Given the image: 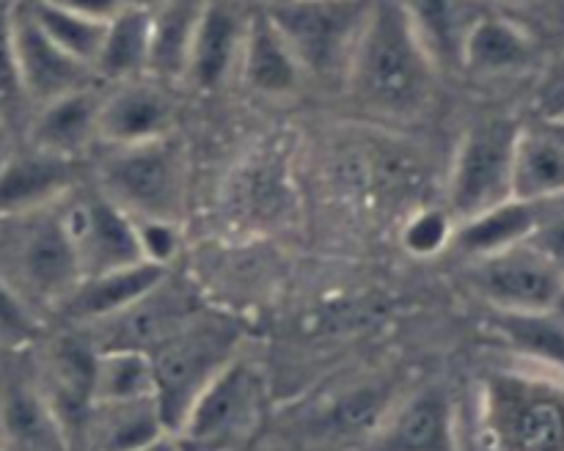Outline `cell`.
Listing matches in <instances>:
<instances>
[{
  "mask_svg": "<svg viewBox=\"0 0 564 451\" xmlns=\"http://www.w3.org/2000/svg\"><path fill=\"white\" fill-rule=\"evenodd\" d=\"M435 72L400 0H372L345 77L350 97L369 113L411 119L427 108Z\"/></svg>",
  "mask_w": 564,
  "mask_h": 451,
  "instance_id": "1",
  "label": "cell"
},
{
  "mask_svg": "<svg viewBox=\"0 0 564 451\" xmlns=\"http://www.w3.org/2000/svg\"><path fill=\"white\" fill-rule=\"evenodd\" d=\"M479 432L490 451H564V372L534 363L485 374Z\"/></svg>",
  "mask_w": 564,
  "mask_h": 451,
  "instance_id": "2",
  "label": "cell"
},
{
  "mask_svg": "<svg viewBox=\"0 0 564 451\" xmlns=\"http://www.w3.org/2000/svg\"><path fill=\"white\" fill-rule=\"evenodd\" d=\"M0 280L28 308H58L80 284L61 201L31 212L0 215Z\"/></svg>",
  "mask_w": 564,
  "mask_h": 451,
  "instance_id": "3",
  "label": "cell"
},
{
  "mask_svg": "<svg viewBox=\"0 0 564 451\" xmlns=\"http://www.w3.org/2000/svg\"><path fill=\"white\" fill-rule=\"evenodd\" d=\"M240 350V328L231 319L198 311L163 344L149 352L154 369V402L169 432L180 427L196 396L229 366Z\"/></svg>",
  "mask_w": 564,
  "mask_h": 451,
  "instance_id": "4",
  "label": "cell"
},
{
  "mask_svg": "<svg viewBox=\"0 0 564 451\" xmlns=\"http://www.w3.org/2000/svg\"><path fill=\"white\" fill-rule=\"evenodd\" d=\"M369 11L372 0H275L268 14L303 75L345 80Z\"/></svg>",
  "mask_w": 564,
  "mask_h": 451,
  "instance_id": "5",
  "label": "cell"
},
{
  "mask_svg": "<svg viewBox=\"0 0 564 451\" xmlns=\"http://www.w3.org/2000/svg\"><path fill=\"white\" fill-rule=\"evenodd\" d=\"M187 187V160L171 135L135 146H110L99 165V193L130 218L180 220Z\"/></svg>",
  "mask_w": 564,
  "mask_h": 451,
  "instance_id": "6",
  "label": "cell"
},
{
  "mask_svg": "<svg viewBox=\"0 0 564 451\" xmlns=\"http://www.w3.org/2000/svg\"><path fill=\"white\" fill-rule=\"evenodd\" d=\"M264 413V380L251 361L237 355L185 413L174 438L182 451H240Z\"/></svg>",
  "mask_w": 564,
  "mask_h": 451,
  "instance_id": "7",
  "label": "cell"
},
{
  "mask_svg": "<svg viewBox=\"0 0 564 451\" xmlns=\"http://www.w3.org/2000/svg\"><path fill=\"white\" fill-rule=\"evenodd\" d=\"M518 130L521 127L516 121L501 116L468 127L455 152L446 187L455 223L510 201Z\"/></svg>",
  "mask_w": 564,
  "mask_h": 451,
  "instance_id": "8",
  "label": "cell"
},
{
  "mask_svg": "<svg viewBox=\"0 0 564 451\" xmlns=\"http://www.w3.org/2000/svg\"><path fill=\"white\" fill-rule=\"evenodd\" d=\"M466 278L501 314H549L564 300V270L529 242L471 258Z\"/></svg>",
  "mask_w": 564,
  "mask_h": 451,
  "instance_id": "9",
  "label": "cell"
},
{
  "mask_svg": "<svg viewBox=\"0 0 564 451\" xmlns=\"http://www.w3.org/2000/svg\"><path fill=\"white\" fill-rule=\"evenodd\" d=\"M61 218L75 248L80 278L143 262L135 220L99 190H72L61 198Z\"/></svg>",
  "mask_w": 564,
  "mask_h": 451,
  "instance_id": "10",
  "label": "cell"
},
{
  "mask_svg": "<svg viewBox=\"0 0 564 451\" xmlns=\"http://www.w3.org/2000/svg\"><path fill=\"white\" fill-rule=\"evenodd\" d=\"M6 33H9L17 88L36 108L50 99L91 86V66L80 64L66 50H61L33 20L25 0H14L6 9Z\"/></svg>",
  "mask_w": 564,
  "mask_h": 451,
  "instance_id": "11",
  "label": "cell"
},
{
  "mask_svg": "<svg viewBox=\"0 0 564 451\" xmlns=\"http://www.w3.org/2000/svg\"><path fill=\"white\" fill-rule=\"evenodd\" d=\"M369 451H460L449 391L427 385L391 405L369 432Z\"/></svg>",
  "mask_w": 564,
  "mask_h": 451,
  "instance_id": "12",
  "label": "cell"
},
{
  "mask_svg": "<svg viewBox=\"0 0 564 451\" xmlns=\"http://www.w3.org/2000/svg\"><path fill=\"white\" fill-rule=\"evenodd\" d=\"M198 314L196 302L180 286H169V275L154 286L149 295L132 302L116 317L105 322L91 324L97 328V350H110V346H127V350L152 352L154 346L163 344L171 333L191 322Z\"/></svg>",
  "mask_w": 564,
  "mask_h": 451,
  "instance_id": "13",
  "label": "cell"
},
{
  "mask_svg": "<svg viewBox=\"0 0 564 451\" xmlns=\"http://www.w3.org/2000/svg\"><path fill=\"white\" fill-rule=\"evenodd\" d=\"M246 20L248 16H242L226 0H204L182 80L202 91H215L224 86L240 66Z\"/></svg>",
  "mask_w": 564,
  "mask_h": 451,
  "instance_id": "14",
  "label": "cell"
},
{
  "mask_svg": "<svg viewBox=\"0 0 564 451\" xmlns=\"http://www.w3.org/2000/svg\"><path fill=\"white\" fill-rule=\"evenodd\" d=\"M174 105L154 82L124 80L113 94L102 97L99 138L108 146H135L171 135Z\"/></svg>",
  "mask_w": 564,
  "mask_h": 451,
  "instance_id": "15",
  "label": "cell"
},
{
  "mask_svg": "<svg viewBox=\"0 0 564 451\" xmlns=\"http://www.w3.org/2000/svg\"><path fill=\"white\" fill-rule=\"evenodd\" d=\"M75 190V160L31 148L0 165V215L50 207Z\"/></svg>",
  "mask_w": 564,
  "mask_h": 451,
  "instance_id": "16",
  "label": "cell"
},
{
  "mask_svg": "<svg viewBox=\"0 0 564 451\" xmlns=\"http://www.w3.org/2000/svg\"><path fill=\"white\" fill-rule=\"evenodd\" d=\"M237 72L251 91L275 99L292 97L306 77L268 11H257L246 20Z\"/></svg>",
  "mask_w": 564,
  "mask_h": 451,
  "instance_id": "17",
  "label": "cell"
},
{
  "mask_svg": "<svg viewBox=\"0 0 564 451\" xmlns=\"http://www.w3.org/2000/svg\"><path fill=\"white\" fill-rule=\"evenodd\" d=\"M169 275V267H158L149 262H135L130 267L110 270V273L80 278L72 295L61 302V311L83 324H97L116 317L132 302L154 289Z\"/></svg>",
  "mask_w": 564,
  "mask_h": 451,
  "instance_id": "18",
  "label": "cell"
},
{
  "mask_svg": "<svg viewBox=\"0 0 564 451\" xmlns=\"http://www.w3.org/2000/svg\"><path fill=\"white\" fill-rule=\"evenodd\" d=\"M102 97L91 86L39 105L31 124V148L75 160L99 138Z\"/></svg>",
  "mask_w": 564,
  "mask_h": 451,
  "instance_id": "19",
  "label": "cell"
},
{
  "mask_svg": "<svg viewBox=\"0 0 564 451\" xmlns=\"http://www.w3.org/2000/svg\"><path fill=\"white\" fill-rule=\"evenodd\" d=\"M538 55L532 33L499 14H479L463 42L460 69L482 77L516 75L529 69Z\"/></svg>",
  "mask_w": 564,
  "mask_h": 451,
  "instance_id": "20",
  "label": "cell"
},
{
  "mask_svg": "<svg viewBox=\"0 0 564 451\" xmlns=\"http://www.w3.org/2000/svg\"><path fill=\"white\" fill-rule=\"evenodd\" d=\"M564 196V127H521L512 160V198L551 201Z\"/></svg>",
  "mask_w": 564,
  "mask_h": 451,
  "instance_id": "21",
  "label": "cell"
},
{
  "mask_svg": "<svg viewBox=\"0 0 564 451\" xmlns=\"http://www.w3.org/2000/svg\"><path fill=\"white\" fill-rule=\"evenodd\" d=\"M435 69H460L463 42L482 11L477 0H400Z\"/></svg>",
  "mask_w": 564,
  "mask_h": 451,
  "instance_id": "22",
  "label": "cell"
},
{
  "mask_svg": "<svg viewBox=\"0 0 564 451\" xmlns=\"http://www.w3.org/2000/svg\"><path fill=\"white\" fill-rule=\"evenodd\" d=\"M0 443L3 451H69L64 427L42 391L22 383L0 399Z\"/></svg>",
  "mask_w": 564,
  "mask_h": 451,
  "instance_id": "23",
  "label": "cell"
},
{
  "mask_svg": "<svg viewBox=\"0 0 564 451\" xmlns=\"http://www.w3.org/2000/svg\"><path fill=\"white\" fill-rule=\"evenodd\" d=\"M163 416L154 399L91 405L83 424V443L94 451H132L165 435Z\"/></svg>",
  "mask_w": 564,
  "mask_h": 451,
  "instance_id": "24",
  "label": "cell"
},
{
  "mask_svg": "<svg viewBox=\"0 0 564 451\" xmlns=\"http://www.w3.org/2000/svg\"><path fill=\"white\" fill-rule=\"evenodd\" d=\"M538 218L540 201L510 198V201L499 204V207L488 209V212L460 220L455 226L452 245L471 258L490 256V253L507 251V248L527 242L532 237L534 226H538Z\"/></svg>",
  "mask_w": 564,
  "mask_h": 451,
  "instance_id": "25",
  "label": "cell"
},
{
  "mask_svg": "<svg viewBox=\"0 0 564 451\" xmlns=\"http://www.w3.org/2000/svg\"><path fill=\"white\" fill-rule=\"evenodd\" d=\"M204 0H163L152 9V33H149L147 75L163 80L185 77L193 33L202 16Z\"/></svg>",
  "mask_w": 564,
  "mask_h": 451,
  "instance_id": "26",
  "label": "cell"
},
{
  "mask_svg": "<svg viewBox=\"0 0 564 451\" xmlns=\"http://www.w3.org/2000/svg\"><path fill=\"white\" fill-rule=\"evenodd\" d=\"M149 33H152V9L124 6L116 11L105 25L102 44L94 61V75L121 82L147 75Z\"/></svg>",
  "mask_w": 564,
  "mask_h": 451,
  "instance_id": "27",
  "label": "cell"
},
{
  "mask_svg": "<svg viewBox=\"0 0 564 451\" xmlns=\"http://www.w3.org/2000/svg\"><path fill=\"white\" fill-rule=\"evenodd\" d=\"M138 399H154V369L149 352L127 350V346L97 350L94 405Z\"/></svg>",
  "mask_w": 564,
  "mask_h": 451,
  "instance_id": "28",
  "label": "cell"
},
{
  "mask_svg": "<svg viewBox=\"0 0 564 451\" xmlns=\"http://www.w3.org/2000/svg\"><path fill=\"white\" fill-rule=\"evenodd\" d=\"M25 6L33 14V20L39 22V28H42L61 50H66L72 58H77L80 64L91 66L94 69V61H97L108 20L88 16L83 14V11L58 3V0H25Z\"/></svg>",
  "mask_w": 564,
  "mask_h": 451,
  "instance_id": "29",
  "label": "cell"
},
{
  "mask_svg": "<svg viewBox=\"0 0 564 451\" xmlns=\"http://www.w3.org/2000/svg\"><path fill=\"white\" fill-rule=\"evenodd\" d=\"M549 314H501L496 311V330L540 366L564 372V328Z\"/></svg>",
  "mask_w": 564,
  "mask_h": 451,
  "instance_id": "30",
  "label": "cell"
},
{
  "mask_svg": "<svg viewBox=\"0 0 564 451\" xmlns=\"http://www.w3.org/2000/svg\"><path fill=\"white\" fill-rule=\"evenodd\" d=\"M455 218L444 209H419L416 215L405 220L400 231L402 248H405L411 256L427 258L435 253L446 251L452 245V237H455Z\"/></svg>",
  "mask_w": 564,
  "mask_h": 451,
  "instance_id": "31",
  "label": "cell"
},
{
  "mask_svg": "<svg viewBox=\"0 0 564 451\" xmlns=\"http://www.w3.org/2000/svg\"><path fill=\"white\" fill-rule=\"evenodd\" d=\"M135 220V237L138 248H141L143 262L158 264V267H169L171 258L180 251V229L174 220H158V218H132Z\"/></svg>",
  "mask_w": 564,
  "mask_h": 451,
  "instance_id": "32",
  "label": "cell"
},
{
  "mask_svg": "<svg viewBox=\"0 0 564 451\" xmlns=\"http://www.w3.org/2000/svg\"><path fill=\"white\" fill-rule=\"evenodd\" d=\"M527 242L564 270V196L540 201L538 226Z\"/></svg>",
  "mask_w": 564,
  "mask_h": 451,
  "instance_id": "33",
  "label": "cell"
},
{
  "mask_svg": "<svg viewBox=\"0 0 564 451\" xmlns=\"http://www.w3.org/2000/svg\"><path fill=\"white\" fill-rule=\"evenodd\" d=\"M58 3L83 11V14H88V16H97V20H110L116 11L124 9V3H121V0H58Z\"/></svg>",
  "mask_w": 564,
  "mask_h": 451,
  "instance_id": "34",
  "label": "cell"
},
{
  "mask_svg": "<svg viewBox=\"0 0 564 451\" xmlns=\"http://www.w3.org/2000/svg\"><path fill=\"white\" fill-rule=\"evenodd\" d=\"M132 451H182L180 443H176V438L171 432L160 435V438H154L152 443L141 446V449H132Z\"/></svg>",
  "mask_w": 564,
  "mask_h": 451,
  "instance_id": "35",
  "label": "cell"
},
{
  "mask_svg": "<svg viewBox=\"0 0 564 451\" xmlns=\"http://www.w3.org/2000/svg\"><path fill=\"white\" fill-rule=\"evenodd\" d=\"M124 6H138V9H154V6H160L163 0H121Z\"/></svg>",
  "mask_w": 564,
  "mask_h": 451,
  "instance_id": "36",
  "label": "cell"
},
{
  "mask_svg": "<svg viewBox=\"0 0 564 451\" xmlns=\"http://www.w3.org/2000/svg\"><path fill=\"white\" fill-rule=\"evenodd\" d=\"M562 127H564V121H562Z\"/></svg>",
  "mask_w": 564,
  "mask_h": 451,
  "instance_id": "37",
  "label": "cell"
}]
</instances>
